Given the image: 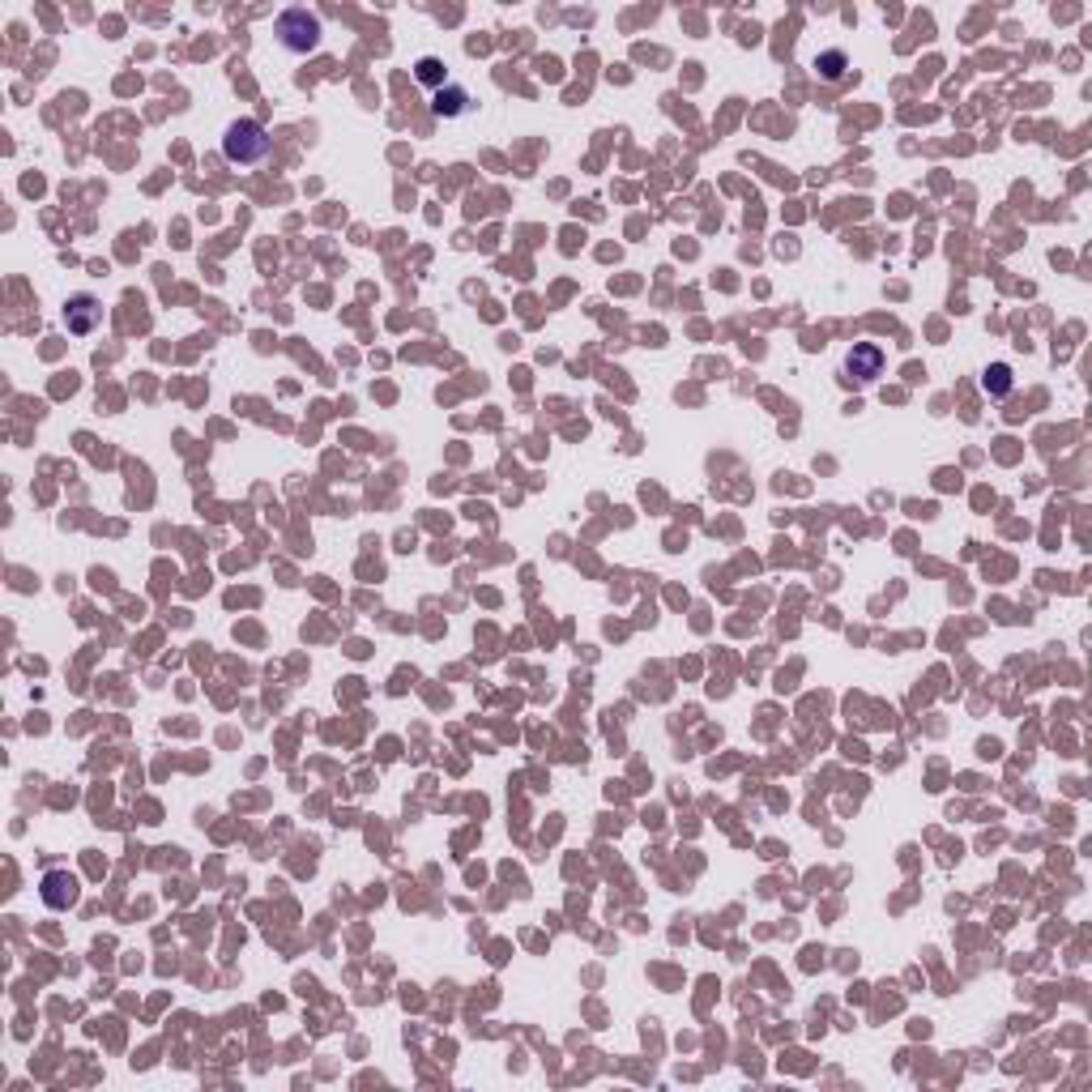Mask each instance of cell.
Listing matches in <instances>:
<instances>
[{"instance_id":"obj_2","label":"cell","mask_w":1092,"mask_h":1092,"mask_svg":"<svg viewBox=\"0 0 1092 1092\" xmlns=\"http://www.w3.org/2000/svg\"><path fill=\"white\" fill-rule=\"evenodd\" d=\"M278 38H282L286 51L308 56V51L321 48V17L308 9H286L282 17H278Z\"/></svg>"},{"instance_id":"obj_3","label":"cell","mask_w":1092,"mask_h":1092,"mask_svg":"<svg viewBox=\"0 0 1092 1092\" xmlns=\"http://www.w3.org/2000/svg\"><path fill=\"white\" fill-rule=\"evenodd\" d=\"M103 324V303L94 295H73L64 303V329L73 337H90Z\"/></svg>"},{"instance_id":"obj_9","label":"cell","mask_w":1092,"mask_h":1092,"mask_svg":"<svg viewBox=\"0 0 1092 1092\" xmlns=\"http://www.w3.org/2000/svg\"><path fill=\"white\" fill-rule=\"evenodd\" d=\"M986 388H990L994 398H1003L1007 388H1011V372H1007L1003 363H999V367H990V372H986Z\"/></svg>"},{"instance_id":"obj_8","label":"cell","mask_w":1092,"mask_h":1092,"mask_svg":"<svg viewBox=\"0 0 1092 1092\" xmlns=\"http://www.w3.org/2000/svg\"><path fill=\"white\" fill-rule=\"evenodd\" d=\"M845 64H849V60H845V51H819V56H815V73L824 77V82H841Z\"/></svg>"},{"instance_id":"obj_7","label":"cell","mask_w":1092,"mask_h":1092,"mask_svg":"<svg viewBox=\"0 0 1092 1092\" xmlns=\"http://www.w3.org/2000/svg\"><path fill=\"white\" fill-rule=\"evenodd\" d=\"M414 77H419L422 86H435V90H444V86H448V73H444V64L435 60V56H422V60L414 64Z\"/></svg>"},{"instance_id":"obj_6","label":"cell","mask_w":1092,"mask_h":1092,"mask_svg":"<svg viewBox=\"0 0 1092 1092\" xmlns=\"http://www.w3.org/2000/svg\"><path fill=\"white\" fill-rule=\"evenodd\" d=\"M431 107H435V115H448V120H453V115L470 112V94H465V90H461V86L435 90V103H431Z\"/></svg>"},{"instance_id":"obj_1","label":"cell","mask_w":1092,"mask_h":1092,"mask_svg":"<svg viewBox=\"0 0 1092 1092\" xmlns=\"http://www.w3.org/2000/svg\"><path fill=\"white\" fill-rule=\"evenodd\" d=\"M269 133H265L257 120H235V125H226L223 133V158L235 162V167H257V162L269 158Z\"/></svg>"},{"instance_id":"obj_4","label":"cell","mask_w":1092,"mask_h":1092,"mask_svg":"<svg viewBox=\"0 0 1092 1092\" xmlns=\"http://www.w3.org/2000/svg\"><path fill=\"white\" fill-rule=\"evenodd\" d=\"M879 372H883V350L879 346L857 342V346L845 355V376H849V380H857V385H870Z\"/></svg>"},{"instance_id":"obj_5","label":"cell","mask_w":1092,"mask_h":1092,"mask_svg":"<svg viewBox=\"0 0 1092 1092\" xmlns=\"http://www.w3.org/2000/svg\"><path fill=\"white\" fill-rule=\"evenodd\" d=\"M77 896V883L73 875H64V870H51V875H43V901H48L51 909H69Z\"/></svg>"}]
</instances>
